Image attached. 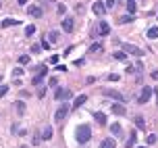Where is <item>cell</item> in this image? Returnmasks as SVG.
Listing matches in <instances>:
<instances>
[{"label": "cell", "instance_id": "15", "mask_svg": "<svg viewBox=\"0 0 158 148\" xmlns=\"http://www.w3.org/2000/svg\"><path fill=\"white\" fill-rule=\"evenodd\" d=\"M15 25H21V21H17V19H2L0 21V27H15Z\"/></svg>", "mask_w": 158, "mask_h": 148}, {"label": "cell", "instance_id": "46", "mask_svg": "<svg viewBox=\"0 0 158 148\" xmlns=\"http://www.w3.org/2000/svg\"><path fill=\"white\" fill-rule=\"evenodd\" d=\"M0 8H2V4H0Z\"/></svg>", "mask_w": 158, "mask_h": 148}, {"label": "cell", "instance_id": "36", "mask_svg": "<svg viewBox=\"0 0 158 148\" xmlns=\"http://www.w3.org/2000/svg\"><path fill=\"white\" fill-rule=\"evenodd\" d=\"M108 79H110V81H118V79H121V75H117V73H110V75H108Z\"/></svg>", "mask_w": 158, "mask_h": 148}, {"label": "cell", "instance_id": "43", "mask_svg": "<svg viewBox=\"0 0 158 148\" xmlns=\"http://www.w3.org/2000/svg\"><path fill=\"white\" fill-rule=\"evenodd\" d=\"M154 94H156V98H158V90H154Z\"/></svg>", "mask_w": 158, "mask_h": 148}, {"label": "cell", "instance_id": "23", "mask_svg": "<svg viewBox=\"0 0 158 148\" xmlns=\"http://www.w3.org/2000/svg\"><path fill=\"white\" fill-rule=\"evenodd\" d=\"M50 138H52V127H50V125H48L46 129H44V132H42V140H50Z\"/></svg>", "mask_w": 158, "mask_h": 148}, {"label": "cell", "instance_id": "26", "mask_svg": "<svg viewBox=\"0 0 158 148\" xmlns=\"http://www.w3.org/2000/svg\"><path fill=\"white\" fill-rule=\"evenodd\" d=\"M135 138H137V133L131 132V136H129V142H127V148H133V146H135Z\"/></svg>", "mask_w": 158, "mask_h": 148}, {"label": "cell", "instance_id": "32", "mask_svg": "<svg viewBox=\"0 0 158 148\" xmlns=\"http://www.w3.org/2000/svg\"><path fill=\"white\" fill-rule=\"evenodd\" d=\"M58 59H60L58 54H52L50 59H48V63H50V65H56V63H58Z\"/></svg>", "mask_w": 158, "mask_h": 148}, {"label": "cell", "instance_id": "6", "mask_svg": "<svg viewBox=\"0 0 158 148\" xmlns=\"http://www.w3.org/2000/svg\"><path fill=\"white\" fill-rule=\"evenodd\" d=\"M73 96V92L71 90H67V88H58L54 92V100H69Z\"/></svg>", "mask_w": 158, "mask_h": 148}, {"label": "cell", "instance_id": "14", "mask_svg": "<svg viewBox=\"0 0 158 148\" xmlns=\"http://www.w3.org/2000/svg\"><path fill=\"white\" fill-rule=\"evenodd\" d=\"M27 13H29L31 17H38V19H40L42 15H44V11H42V7H38V4H33V7H29V11H27Z\"/></svg>", "mask_w": 158, "mask_h": 148}, {"label": "cell", "instance_id": "4", "mask_svg": "<svg viewBox=\"0 0 158 148\" xmlns=\"http://www.w3.org/2000/svg\"><path fill=\"white\" fill-rule=\"evenodd\" d=\"M69 111H71V107H69V104H60V107L54 111V121H56V123L64 121V119H67V115H69Z\"/></svg>", "mask_w": 158, "mask_h": 148}, {"label": "cell", "instance_id": "31", "mask_svg": "<svg viewBox=\"0 0 158 148\" xmlns=\"http://www.w3.org/2000/svg\"><path fill=\"white\" fill-rule=\"evenodd\" d=\"M6 94H8V86L4 84V86H0V98H4Z\"/></svg>", "mask_w": 158, "mask_h": 148}, {"label": "cell", "instance_id": "39", "mask_svg": "<svg viewBox=\"0 0 158 148\" xmlns=\"http://www.w3.org/2000/svg\"><path fill=\"white\" fill-rule=\"evenodd\" d=\"M114 2H117V0H106V8H112V7H114Z\"/></svg>", "mask_w": 158, "mask_h": 148}, {"label": "cell", "instance_id": "33", "mask_svg": "<svg viewBox=\"0 0 158 148\" xmlns=\"http://www.w3.org/2000/svg\"><path fill=\"white\" fill-rule=\"evenodd\" d=\"M31 52L40 54V52H42V46H40V44H33V46H31Z\"/></svg>", "mask_w": 158, "mask_h": 148}, {"label": "cell", "instance_id": "8", "mask_svg": "<svg viewBox=\"0 0 158 148\" xmlns=\"http://www.w3.org/2000/svg\"><path fill=\"white\" fill-rule=\"evenodd\" d=\"M44 77H46V65H42V67H40L38 75L31 79V84H33V86H38V84H42V81H44Z\"/></svg>", "mask_w": 158, "mask_h": 148}, {"label": "cell", "instance_id": "38", "mask_svg": "<svg viewBox=\"0 0 158 148\" xmlns=\"http://www.w3.org/2000/svg\"><path fill=\"white\" fill-rule=\"evenodd\" d=\"M13 75H15V77H21V75H23V69H15V71H13Z\"/></svg>", "mask_w": 158, "mask_h": 148}, {"label": "cell", "instance_id": "10", "mask_svg": "<svg viewBox=\"0 0 158 148\" xmlns=\"http://www.w3.org/2000/svg\"><path fill=\"white\" fill-rule=\"evenodd\" d=\"M73 27H75V21H73V17H64V19H63V31L71 33Z\"/></svg>", "mask_w": 158, "mask_h": 148}, {"label": "cell", "instance_id": "40", "mask_svg": "<svg viewBox=\"0 0 158 148\" xmlns=\"http://www.w3.org/2000/svg\"><path fill=\"white\" fill-rule=\"evenodd\" d=\"M50 86H52V88H56V86H58V79H56V77H52V79H50Z\"/></svg>", "mask_w": 158, "mask_h": 148}, {"label": "cell", "instance_id": "1", "mask_svg": "<svg viewBox=\"0 0 158 148\" xmlns=\"http://www.w3.org/2000/svg\"><path fill=\"white\" fill-rule=\"evenodd\" d=\"M89 138H92V129H89V125H77V132H75V140L79 142V144H85V142H89Z\"/></svg>", "mask_w": 158, "mask_h": 148}, {"label": "cell", "instance_id": "44", "mask_svg": "<svg viewBox=\"0 0 158 148\" xmlns=\"http://www.w3.org/2000/svg\"><path fill=\"white\" fill-rule=\"evenodd\" d=\"M135 148H143V146H135Z\"/></svg>", "mask_w": 158, "mask_h": 148}, {"label": "cell", "instance_id": "30", "mask_svg": "<svg viewBox=\"0 0 158 148\" xmlns=\"http://www.w3.org/2000/svg\"><path fill=\"white\" fill-rule=\"evenodd\" d=\"M56 13H58V15H64V13H67V7H64L63 2H60V4L56 7Z\"/></svg>", "mask_w": 158, "mask_h": 148}, {"label": "cell", "instance_id": "24", "mask_svg": "<svg viewBox=\"0 0 158 148\" xmlns=\"http://www.w3.org/2000/svg\"><path fill=\"white\" fill-rule=\"evenodd\" d=\"M148 38H150V40H156L158 38V27H156V25L148 29Z\"/></svg>", "mask_w": 158, "mask_h": 148}, {"label": "cell", "instance_id": "37", "mask_svg": "<svg viewBox=\"0 0 158 148\" xmlns=\"http://www.w3.org/2000/svg\"><path fill=\"white\" fill-rule=\"evenodd\" d=\"M46 96V88H40L38 90V98H44Z\"/></svg>", "mask_w": 158, "mask_h": 148}, {"label": "cell", "instance_id": "11", "mask_svg": "<svg viewBox=\"0 0 158 148\" xmlns=\"http://www.w3.org/2000/svg\"><path fill=\"white\" fill-rule=\"evenodd\" d=\"M85 102H87V94H81V96H77V98L73 100V107H71V109H81Z\"/></svg>", "mask_w": 158, "mask_h": 148}, {"label": "cell", "instance_id": "7", "mask_svg": "<svg viewBox=\"0 0 158 148\" xmlns=\"http://www.w3.org/2000/svg\"><path fill=\"white\" fill-rule=\"evenodd\" d=\"M92 11H94V13H96L98 17H102L104 13L108 11V8H106V4H104L102 0H98V2H94V7H92Z\"/></svg>", "mask_w": 158, "mask_h": 148}, {"label": "cell", "instance_id": "17", "mask_svg": "<svg viewBox=\"0 0 158 148\" xmlns=\"http://www.w3.org/2000/svg\"><path fill=\"white\" fill-rule=\"evenodd\" d=\"M112 113H114V115H125L127 109L123 107V102H117V104H112Z\"/></svg>", "mask_w": 158, "mask_h": 148}, {"label": "cell", "instance_id": "27", "mask_svg": "<svg viewBox=\"0 0 158 148\" xmlns=\"http://www.w3.org/2000/svg\"><path fill=\"white\" fill-rule=\"evenodd\" d=\"M33 33H35V25H27V27H25V36H27V38H31Z\"/></svg>", "mask_w": 158, "mask_h": 148}, {"label": "cell", "instance_id": "34", "mask_svg": "<svg viewBox=\"0 0 158 148\" xmlns=\"http://www.w3.org/2000/svg\"><path fill=\"white\" fill-rule=\"evenodd\" d=\"M40 142H42V136H40V133H35V136H33V146H38Z\"/></svg>", "mask_w": 158, "mask_h": 148}, {"label": "cell", "instance_id": "22", "mask_svg": "<svg viewBox=\"0 0 158 148\" xmlns=\"http://www.w3.org/2000/svg\"><path fill=\"white\" fill-rule=\"evenodd\" d=\"M112 59H114V61H127V52L125 50H121V52H114V54H112Z\"/></svg>", "mask_w": 158, "mask_h": 148}, {"label": "cell", "instance_id": "2", "mask_svg": "<svg viewBox=\"0 0 158 148\" xmlns=\"http://www.w3.org/2000/svg\"><path fill=\"white\" fill-rule=\"evenodd\" d=\"M110 33V25L106 23V21H100V23H96V27L92 29V38H98V36H108Z\"/></svg>", "mask_w": 158, "mask_h": 148}, {"label": "cell", "instance_id": "18", "mask_svg": "<svg viewBox=\"0 0 158 148\" xmlns=\"http://www.w3.org/2000/svg\"><path fill=\"white\" fill-rule=\"evenodd\" d=\"M110 132H112V136L117 138V136H121L123 133V127H121V123H112L110 125Z\"/></svg>", "mask_w": 158, "mask_h": 148}, {"label": "cell", "instance_id": "29", "mask_svg": "<svg viewBox=\"0 0 158 148\" xmlns=\"http://www.w3.org/2000/svg\"><path fill=\"white\" fill-rule=\"evenodd\" d=\"M17 61H19V65H27V63H29V54H21Z\"/></svg>", "mask_w": 158, "mask_h": 148}, {"label": "cell", "instance_id": "35", "mask_svg": "<svg viewBox=\"0 0 158 148\" xmlns=\"http://www.w3.org/2000/svg\"><path fill=\"white\" fill-rule=\"evenodd\" d=\"M146 142H148V144H150V146H152V144L156 142V136H154V133H150V136H148V140H146Z\"/></svg>", "mask_w": 158, "mask_h": 148}, {"label": "cell", "instance_id": "41", "mask_svg": "<svg viewBox=\"0 0 158 148\" xmlns=\"http://www.w3.org/2000/svg\"><path fill=\"white\" fill-rule=\"evenodd\" d=\"M150 77H152V79H158V69L152 71V73H150Z\"/></svg>", "mask_w": 158, "mask_h": 148}, {"label": "cell", "instance_id": "16", "mask_svg": "<svg viewBox=\"0 0 158 148\" xmlns=\"http://www.w3.org/2000/svg\"><path fill=\"white\" fill-rule=\"evenodd\" d=\"M114 146H117L114 138H104V140L100 142V148H114Z\"/></svg>", "mask_w": 158, "mask_h": 148}, {"label": "cell", "instance_id": "42", "mask_svg": "<svg viewBox=\"0 0 158 148\" xmlns=\"http://www.w3.org/2000/svg\"><path fill=\"white\" fill-rule=\"evenodd\" d=\"M17 2H19V4H25V2H27V0H17Z\"/></svg>", "mask_w": 158, "mask_h": 148}, {"label": "cell", "instance_id": "28", "mask_svg": "<svg viewBox=\"0 0 158 148\" xmlns=\"http://www.w3.org/2000/svg\"><path fill=\"white\" fill-rule=\"evenodd\" d=\"M15 111L19 113V115H23V113H25V104H23V102H15Z\"/></svg>", "mask_w": 158, "mask_h": 148}, {"label": "cell", "instance_id": "21", "mask_svg": "<svg viewBox=\"0 0 158 148\" xmlns=\"http://www.w3.org/2000/svg\"><path fill=\"white\" fill-rule=\"evenodd\" d=\"M135 127H137V129H146V119H143L142 115L135 117Z\"/></svg>", "mask_w": 158, "mask_h": 148}, {"label": "cell", "instance_id": "5", "mask_svg": "<svg viewBox=\"0 0 158 148\" xmlns=\"http://www.w3.org/2000/svg\"><path fill=\"white\" fill-rule=\"evenodd\" d=\"M152 94H154V90H152L150 86H143L142 92H139V96H137V104H146V102L152 98Z\"/></svg>", "mask_w": 158, "mask_h": 148}, {"label": "cell", "instance_id": "25", "mask_svg": "<svg viewBox=\"0 0 158 148\" xmlns=\"http://www.w3.org/2000/svg\"><path fill=\"white\" fill-rule=\"evenodd\" d=\"M135 19V15H125V17H118V23H131Z\"/></svg>", "mask_w": 158, "mask_h": 148}, {"label": "cell", "instance_id": "19", "mask_svg": "<svg viewBox=\"0 0 158 148\" xmlns=\"http://www.w3.org/2000/svg\"><path fill=\"white\" fill-rule=\"evenodd\" d=\"M127 11H129V15H135V13H137V4H135V0H127Z\"/></svg>", "mask_w": 158, "mask_h": 148}, {"label": "cell", "instance_id": "20", "mask_svg": "<svg viewBox=\"0 0 158 148\" xmlns=\"http://www.w3.org/2000/svg\"><path fill=\"white\" fill-rule=\"evenodd\" d=\"M58 38H60V33H58V31H50L46 40L50 42V44H56V42H58Z\"/></svg>", "mask_w": 158, "mask_h": 148}, {"label": "cell", "instance_id": "13", "mask_svg": "<svg viewBox=\"0 0 158 148\" xmlns=\"http://www.w3.org/2000/svg\"><path fill=\"white\" fill-rule=\"evenodd\" d=\"M94 119H96V123L98 125H106V121H108V117H106V113H94Z\"/></svg>", "mask_w": 158, "mask_h": 148}, {"label": "cell", "instance_id": "3", "mask_svg": "<svg viewBox=\"0 0 158 148\" xmlns=\"http://www.w3.org/2000/svg\"><path fill=\"white\" fill-rule=\"evenodd\" d=\"M118 46L121 50H125L127 54H133V56H143V50L139 46H133V44H129V42H118Z\"/></svg>", "mask_w": 158, "mask_h": 148}, {"label": "cell", "instance_id": "12", "mask_svg": "<svg viewBox=\"0 0 158 148\" xmlns=\"http://www.w3.org/2000/svg\"><path fill=\"white\" fill-rule=\"evenodd\" d=\"M100 50H104V42H94L92 46L87 48V54H96V52H100Z\"/></svg>", "mask_w": 158, "mask_h": 148}, {"label": "cell", "instance_id": "9", "mask_svg": "<svg viewBox=\"0 0 158 148\" xmlns=\"http://www.w3.org/2000/svg\"><path fill=\"white\" fill-rule=\"evenodd\" d=\"M104 96H110V98H114V100H118V102H125L127 98L123 96L121 92H117V90H104Z\"/></svg>", "mask_w": 158, "mask_h": 148}, {"label": "cell", "instance_id": "45", "mask_svg": "<svg viewBox=\"0 0 158 148\" xmlns=\"http://www.w3.org/2000/svg\"><path fill=\"white\" fill-rule=\"evenodd\" d=\"M0 81H2V75H0Z\"/></svg>", "mask_w": 158, "mask_h": 148}]
</instances>
